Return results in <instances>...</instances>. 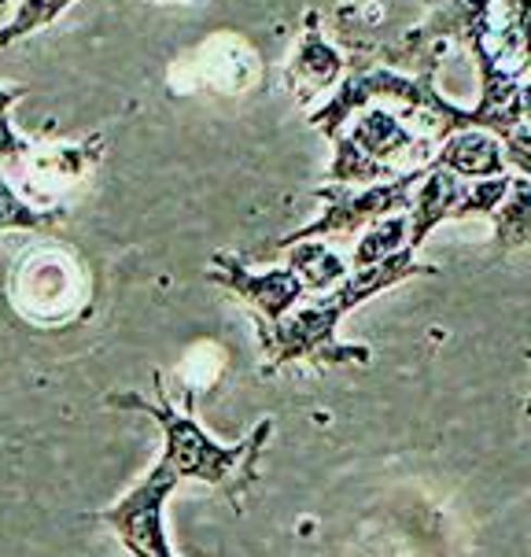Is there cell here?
I'll list each match as a JSON object with an SVG mask.
<instances>
[{
	"label": "cell",
	"instance_id": "1",
	"mask_svg": "<svg viewBox=\"0 0 531 557\" xmlns=\"http://www.w3.org/2000/svg\"><path fill=\"white\" fill-rule=\"evenodd\" d=\"M310 122L336 140L332 182L384 185L429 166L432 148L469 129L472 115L435 92L432 71L421 78L369 71L339 85Z\"/></svg>",
	"mask_w": 531,
	"mask_h": 557
},
{
	"label": "cell",
	"instance_id": "2",
	"mask_svg": "<svg viewBox=\"0 0 531 557\" xmlns=\"http://www.w3.org/2000/svg\"><path fill=\"white\" fill-rule=\"evenodd\" d=\"M156 399H145L137 392H122L108 395L111 406L119 410H140L148 418H156L163 424V458L156 469H148V476L129 491L126 498H119L111 509H100L92 521L108 524L111 532L126 543V550L133 557H174L166 543V528H163V506L170 498V491L185 480H199V484H211L230 498L233 509L244 506L248 491L259 484V461L266 450V440L273 432V421L262 418L251 429L248 440H240L236 447H225L207 436L199 429L196 413H193V392L185 395V406L177 410L166 399V384L163 373H156Z\"/></svg>",
	"mask_w": 531,
	"mask_h": 557
},
{
	"label": "cell",
	"instance_id": "3",
	"mask_svg": "<svg viewBox=\"0 0 531 557\" xmlns=\"http://www.w3.org/2000/svg\"><path fill=\"white\" fill-rule=\"evenodd\" d=\"M429 273H435V270L424 267V262H417L413 248H403L381 262H369V267H355L336 288L325 292L321 299H314L310 307L288 314L281 325H273V329L259 325V339H262V351H266L262 373H277L281 366L299 362V358H310L318 370H325V366H366L369 347L344 344V339L336 336L339 318L350 314L355 307L369 304V299L381 296L384 288L398 285V281L429 277Z\"/></svg>",
	"mask_w": 531,
	"mask_h": 557
},
{
	"label": "cell",
	"instance_id": "4",
	"mask_svg": "<svg viewBox=\"0 0 531 557\" xmlns=\"http://www.w3.org/2000/svg\"><path fill=\"white\" fill-rule=\"evenodd\" d=\"M211 285H222L225 292H233L236 299H248L259 310V325L273 329L288 318V310L307 296V285L299 281V273L292 267H277L266 273H251L240 259L230 255H218L214 270H211Z\"/></svg>",
	"mask_w": 531,
	"mask_h": 557
},
{
	"label": "cell",
	"instance_id": "5",
	"mask_svg": "<svg viewBox=\"0 0 531 557\" xmlns=\"http://www.w3.org/2000/svg\"><path fill=\"white\" fill-rule=\"evenodd\" d=\"M435 163L454 170L465 182H495V177H506V148L491 129L469 126L443 140Z\"/></svg>",
	"mask_w": 531,
	"mask_h": 557
},
{
	"label": "cell",
	"instance_id": "6",
	"mask_svg": "<svg viewBox=\"0 0 531 557\" xmlns=\"http://www.w3.org/2000/svg\"><path fill=\"white\" fill-rule=\"evenodd\" d=\"M531 244V177H509L506 200L495 207V248L514 251Z\"/></svg>",
	"mask_w": 531,
	"mask_h": 557
},
{
	"label": "cell",
	"instance_id": "7",
	"mask_svg": "<svg viewBox=\"0 0 531 557\" xmlns=\"http://www.w3.org/2000/svg\"><path fill=\"white\" fill-rule=\"evenodd\" d=\"M336 74H339V55L325 45L314 15H310L307 34H302L296 60H292V82L302 85V89H325V85L336 82Z\"/></svg>",
	"mask_w": 531,
	"mask_h": 557
},
{
	"label": "cell",
	"instance_id": "8",
	"mask_svg": "<svg viewBox=\"0 0 531 557\" xmlns=\"http://www.w3.org/2000/svg\"><path fill=\"white\" fill-rule=\"evenodd\" d=\"M288 267L299 273V281L307 292H332L339 281L347 277V267L339 262V255L325 248L321 240H296L292 244Z\"/></svg>",
	"mask_w": 531,
	"mask_h": 557
},
{
	"label": "cell",
	"instance_id": "9",
	"mask_svg": "<svg viewBox=\"0 0 531 557\" xmlns=\"http://www.w3.org/2000/svg\"><path fill=\"white\" fill-rule=\"evenodd\" d=\"M55 222H63L60 207L41 211V207L26 203L23 196L4 182V174H0V233H8V230H52Z\"/></svg>",
	"mask_w": 531,
	"mask_h": 557
},
{
	"label": "cell",
	"instance_id": "10",
	"mask_svg": "<svg viewBox=\"0 0 531 557\" xmlns=\"http://www.w3.org/2000/svg\"><path fill=\"white\" fill-rule=\"evenodd\" d=\"M71 4L74 0H23L15 18H12V26L0 30V45H12V41H18V37L45 30V26H49L55 15H63Z\"/></svg>",
	"mask_w": 531,
	"mask_h": 557
}]
</instances>
